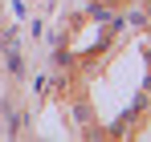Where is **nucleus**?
I'll return each mask as SVG.
<instances>
[{"label": "nucleus", "mask_w": 151, "mask_h": 142, "mask_svg": "<svg viewBox=\"0 0 151 142\" xmlns=\"http://www.w3.org/2000/svg\"><path fill=\"white\" fill-rule=\"evenodd\" d=\"M74 122H86V126H94V114H90V106L74 102Z\"/></svg>", "instance_id": "obj_1"}, {"label": "nucleus", "mask_w": 151, "mask_h": 142, "mask_svg": "<svg viewBox=\"0 0 151 142\" xmlns=\"http://www.w3.org/2000/svg\"><path fill=\"white\" fill-rule=\"evenodd\" d=\"M143 21H151V0H147V4H143Z\"/></svg>", "instance_id": "obj_2"}]
</instances>
